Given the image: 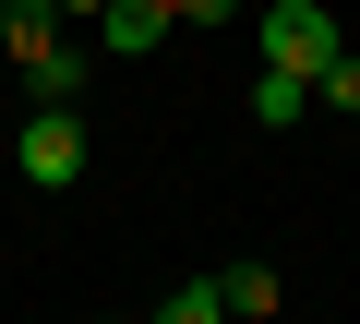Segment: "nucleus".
I'll return each instance as SVG.
<instances>
[{
  "mask_svg": "<svg viewBox=\"0 0 360 324\" xmlns=\"http://www.w3.org/2000/svg\"><path fill=\"white\" fill-rule=\"evenodd\" d=\"M312 108H336V120H360V48H336V60L312 72Z\"/></svg>",
  "mask_w": 360,
  "mask_h": 324,
  "instance_id": "nucleus-7",
  "label": "nucleus"
},
{
  "mask_svg": "<svg viewBox=\"0 0 360 324\" xmlns=\"http://www.w3.org/2000/svg\"><path fill=\"white\" fill-rule=\"evenodd\" d=\"M240 0H168V25H229Z\"/></svg>",
  "mask_w": 360,
  "mask_h": 324,
  "instance_id": "nucleus-9",
  "label": "nucleus"
},
{
  "mask_svg": "<svg viewBox=\"0 0 360 324\" xmlns=\"http://www.w3.org/2000/svg\"><path fill=\"white\" fill-rule=\"evenodd\" d=\"M49 13H96V0H49Z\"/></svg>",
  "mask_w": 360,
  "mask_h": 324,
  "instance_id": "nucleus-10",
  "label": "nucleus"
},
{
  "mask_svg": "<svg viewBox=\"0 0 360 324\" xmlns=\"http://www.w3.org/2000/svg\"><path fill=\"white\" fill-rule=\"evenodd\" d=\"M300 108H312V84L264 60V72H252V120H264V132H300Z\"/></svg>",
  "mask_w": 360,
  "mask_h": 324,
  "instance_id": "nucleus-5",
  "label": "nucleus"
},
{
  "mask_svg": "<svg viewBox=\"0 0 360 324\" xmlns=\"http://www.w3.org/2000/svg\"><path fill=\"white\" fill-rule=\"evenodd\" d=\"M13 156H25V181H37V193L84 181V108H49V96H37V108H25V144H13Z\"/></svg>",
  "mask_w": 360,
  "mask_h": 324,
  "instance_id": "nucleus-2",
  "label": "nucleus"
},
{
  "mask_svg": "<svg viewBox=\"0 0 360 324\" xmlns=\"http://www.w3.org/2000/svg\"><path fill=\"white\" fill-rule=\"evenodd\" d=\"M217 300H229L240 324H264V312H276L288 288H276V264H229V276H217Z\"/></svg>",
  "mask_w": 360,
  "mask_h": 324,
  "instance_id": "nucleus-6",
  "label": "nucleus"
},
{
  "mask_svg": "<svg viewBox=\"0 0 360 324\" xmlns=\"http://www.w3.org/2000/svg\"><path fill=\"white\" fill-rule=\"evenodd\" d=\"M13 72H25L49 108H72V96H84V48H72V37H49V48H37V60H13Z\"/></svg>",
  "mask_w": 360,
  "mask_h": 324,
  "instance_id": "nucleus-4",
  "label": "nucleus"
},
{
  "mask_svg": "<svg viewBox=\"0 0 360 324\" xmlns=\"http://www.w3.org/2000/svg\"><path fill=\"white\" fill-rule=\"evenodd\" d=\"M180 25H168V0H96V48L108 60H156Z\"/></svg>",
  "mask_w": 360,
  "mask_h": 324,
  "instance_id": "nucleus-3",
  "label": "nucleus"
},
{
  "mask_svg": "<svg viewBox=\"0 0 360 324\" xmlns=\"http://www.w3.org/2000/svg\"><path fill=\"white\" fill-rule=\"evenodd\" d=\"M252 37H264V60H276V72H300V84H312V72L348 48L324 0H264V25H252Z\"/></svg>",
  "mask_w": 360,
  "mask_h": 324,
  "instance_id": "nucleus-1",
  "label": "nucleus"
},
{
  "mask_svg": "<svg viewBox=\"0 0 360 324\" xmlns=\"http://www.w3.org/2000/svg\"><path fill=\"white\" fill-rule=\"evenodd\" d=\"M217 312H229L217 276H193V288H168V300H156V324H217Z\"/></svg>",
  "mask_w": 360,
  "mask_h": 324,
  "instance_id": "nucleus-8",
  "label": "nucleus"
}]
</instances>
